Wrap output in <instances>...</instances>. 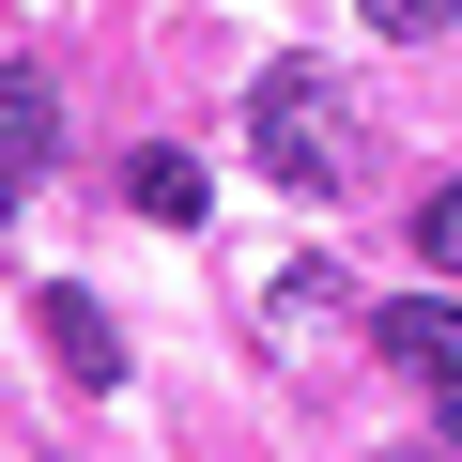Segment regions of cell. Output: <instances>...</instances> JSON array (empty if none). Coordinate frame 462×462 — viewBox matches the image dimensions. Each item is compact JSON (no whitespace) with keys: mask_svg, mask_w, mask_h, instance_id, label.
<instances>
[{"mask_svg":"<svg viewBox=\"0 0 462 462\" xmlns=\"http://www.w3.org/2000/svg\"><path fill=\"white\" fill-rule=\"evenodd\" d=\"M247 154H263L278 185H309V200H355V185H370V124H355V93H339L324 62H278V78L247 93Z\"/></svg>","mask_w":462,"mask_h":462,"instance_id":"1","label":"cell"},{"mask_svg":"<svg viewBox=\"0 0 462 462\" xmlns=\"http://www.w3.org/2000/svg\"><path fill=\"white\" fill-rule=\"evenodd\" d=\"M124 216H139V231H200V216H216V185H200V154H170V139H139V154H124Z\"/></svg>","mask_w":462,"mask_h":462,"instance_id":"2","label":"cell"},{"mask_svg":"<svg viewBox=\"0 0 462 462\" xmlns=\"http://www.w3.org/2000/svg\"><path fill=\"white\" fill-rule=\"evenodd\" d=\"M32 309H47V355H62V385H124V324H108L78 278H62V293H32Z\"/></svg>","mask_w":462,"mask_h":462,"instance_id":"3","label":"cell"},{"mask_svg":"<svg viewBox=\"0 0 462 462\" xmlns=\"http://www.w3.org/2000/svg\"><path fill=\"white\" fill-rule=\"evenodd\" d=\"M47 154H62V93H47L32 62H16V78H0V170H16V185H32Z\"/></svg>","mask_w":462,"mask_h":462,"instance_id":"4","label":"cell"},{"mask_svg":"<svg viewBox=\"0 0 462 462\" xmlns=\"http://www.w3.org/2000/svg\"><path fill=\"white\" fill-rule=\"evenodd\" d=\"M385 355H401V370H431V385H462V309H447V293L385 309Z\"/></svg>","mask_w":462,"mask_h":462,"instance_id":"5","label":"cell"},{"mask_svg":"<svg viewBox=\"0 0 462 462\" xmlns=\"http://www.w3.org/2000/svg\"><path fill=\"white\" fill-rule=\"evenodd\" d=\"M416 263H447V278H462V170H447V185L416 200Z\"/></svg>","mask_w":462,"mask_h":462,"instance_id":"6","label":"cell"},{"mask_svg":"<svg viewBox=\"0 0 462 462\" xmlns=\"http://www.w3.org/2000/svg\"><path fill=\"white\" fill-rule=\"evenodd\" d=\"M370 32L385 47H431V32H462V0H370Z\"/></svg>","mask_w":462,"mask_h":462,"instance_id":"7","label":"cell"},{"mask_svg":"<svg viewBox=\"0 0 462 462\" xmlns=\"http://www.w3.org/2000/svg\"><path fill=\"white\" fill-rule=\"evenodd\" d=\"M263 309H278V324H293V309H339V263H278V278H263Z\"/></svg>","mask_w":462,"mask_h":462,"instance_id":"8","label":"cell"},{"mask_svg":"<svg viewBox=\"0 0 462 462\" xmlns=\"http://www.w3.org/2000/svg\"><path fill=\"white\" fill-rule=\"evenodd\" d=\"M447 447H462V385H447Z\"/></svg>","mask_w":462,"mask_h":462,"instance_id":"9","label":"cell"},{"mask_svg":"<svg viewBox=\"0 0 462 462\" xmlns=\"http://www.w3.org/2000/svg\"><path fill=\"white\" fill-rule=\"evenodd\" d=\"M0 200H16V170H0Z\"/></svg>","mask_w":462,"mask_h":462,"instance_id":"10","label":"cell"}]
</instances>
